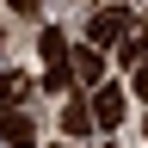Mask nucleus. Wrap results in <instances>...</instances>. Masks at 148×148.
<instances>
[{
    "mask_svg": "<svg viewBox=\"0 0 148 148\" xmlns=\"http://www.w3.org/2000/svg\"><path fill=\"white\" fill-rule=\"evenodd\" d=\"M37 56H43V80H49V86H68V80H74V68H68V37L56 31V25H43Z\"/></svg>",
    "mask_w": 148,
    "mask_h": 148,
    "instance_id": "f257e3e1",
    "label": "nucleus"
},
{
    "mask_svg": "<svg viewBox=\"0 0 148 148\" xmlns=\"http://www.w3.org/2000/svg\"><path fill=\"white\" fill-rule=\"evenodd\" d=\"M130 25H136V18H130V6H105V12H92V25H86V37H92L99 49H111V43H117V37H123Z\"/></svg>",
    "mask_w": 148,
    "mask_h": 148,
    "instance_id": "f03ea898",
    "label": "nucleus"
},
{
    "mask_svg": "<svg viewBox=\"0 0 148 148\" xmlns=\"http://www.w3.org/2000/svg\"><path fill=\"white\" fill-rule=\"evenodd\" d=\"M92 123L99 130H117L123 123V86H111V80L92 86Z\"/></svg>",
    "mask_w": 148,
    "mask_h": 148,
    "instance_id": "7ed1b4c3",
    "label": "nucleus"
},
{
    "mask_svg": "<svg viewBox=\"0 0 148 148\" xmlns=\"http://www.w3.org/2000/svg\"><path fill=\"white\" fill-rule=\"evenodd\" d=\"M68 68H74L80 86H99V80H105V49H99V43H92V49H68Z\"/></svg>",
    "mask_w": 148,
    "mask_h": 148,
    "instance_id": "20e7f679",
    "label": "nucleus"
},
{
    "mask_svg": "<svg viewBox=\"0 0 148 148\" xmlns=\"http://www.w3.org/2000/svg\"><path fill=\"white\" fill-rule=\"evenodd\" d=\"M0 142H6V148H31V142H37V123H31L18 105L0 111Z\"/></svg>",
    "mask_w": 148,
    "mask_h": 148,
    "instance_id": "39448f33",
    "label": "nucleus"
},
{
    "mask_svg": "<svg viewBox=\"0 0 148 148\" xmlns=\"http://www.w3.org/2000/svg\"><path fill=\"white\" fill-rule=\"evenodd\" d=\"M37 92V80L31 74H0V111H12V105H25Z\"/></svg>",
    "mask_w": 148,
    "mask_h": 148,
    "instance_id": "423d86ee",
    "label": "nucleus"
},
{
    "mask_svg": "<svg viewBox=\"0 0 148 148\" xmlns=\"http://www.w3.org/2000/svg\"><path fill=\"white\" fill-rule=\"evenodd\" d=\"M111 56H117V62H130V68L148 62V31H142V25H130V31L117 37V49H111Z\"/></svg>",
    "mask_w": 148,
    "mask_h": 148,
    "instance_id": "0eeeda50",
    "label": "nucleus"
},
{
    "mask_svg": "<svg viewBox=\"0 0 148 148\" xmlns=\"http://www.w3.org/2000/svg\"><path fill=\"white\" fill-rule=\"evenodd\" d=\"M62 130H68V136H86V130H92V105H80V99L62 105Z\"/></svg>",
    "mask_w": 148,
    "mask_h": 148,
    "instance_id": "6e6552de",
    "label": "nucleus"
},
{
    "mask_svg": "<svg viewBox=\"0 0 148 148\" xmlns=\"http://www.w3.org/2000/svg\"><path fill=\"white\" fill-rule=\"evenodd\" d=\"M136 99H148V62H136Z\"/></svg>",
    "mask_w": 148,
    "mask_h": 148,
    "instance_id": "1a4fd4ad",
    "label": "nucleus"
},
{
    "mask_svg": "<svg viewBox=\"0 0 148 148\" xmlns=\"http://www.w3.org/2000/svg\"><path fill=\"white\" fill-rule=\"evenodd\" d=\"M6 6H12V12H25V18H31L37 6H43V0H6Z\"/></svg>",
    "mask_w": 148,
    "mask_h": 148,
    "instance_id": "9d476101",
    "label": "nucleus"
},
{
    "mask_svg": "<svg viewBox=\"0 0 148 148\" xmlns=\"http://www.w3.org/2000/svg\"><path fill=\"white\" fill-rule=\"evenodd\" d=\"M62 148H74V142H62Z\"/></svg>",
    "mask_w": 148,
    "mask_h": 148,
    "instance_id": "9b49d317",
    "label": "nucleus"
}]
</instances>
